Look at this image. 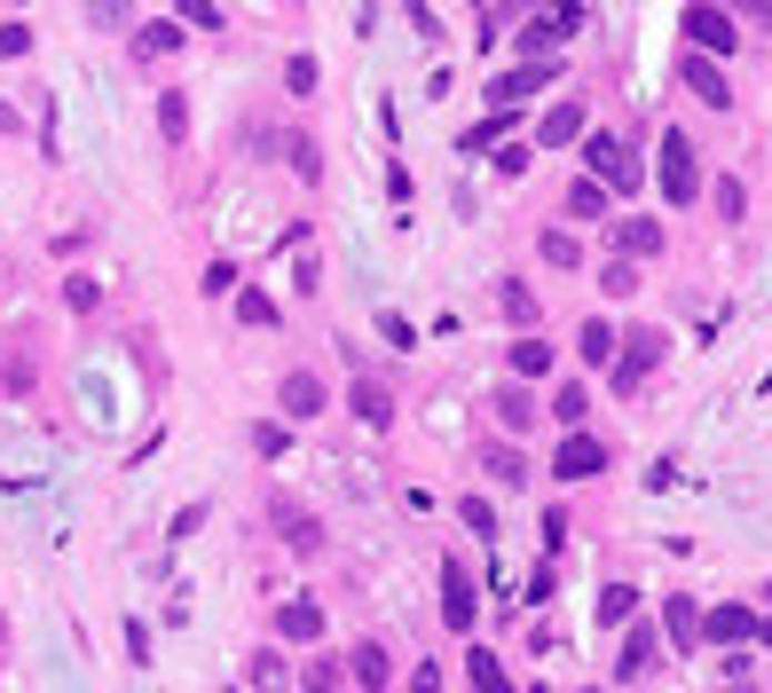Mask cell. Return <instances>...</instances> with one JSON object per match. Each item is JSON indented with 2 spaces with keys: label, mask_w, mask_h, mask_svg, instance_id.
<instances>
[{
  "label": "cell",
  "mask_w": 772,
  "mask_h": 693,
  "mask_svg": "<svg viewBox=\"0 0 772 693\" xmlns=\"http://www.w3.org/2000/svg\"><path fill=\"white\" fill-rule=\"evenodd\" d=\"M583 173H591V182H608L615 198L646 190V165H639V158H631V142H623V134H608V127H591V134H583Z\"/></svg>",
  "instance_id": "6da1fadb"
},
{
  "label": "cell",
  "mask_w": 772,
  "mask_h": 693,
  "mask_svg": "<svg viewBox=\"0 0 772 693\" xmlns=\"http://www.w3.org/2000/svg\"><path fill=\"white\" fill-rule=\"evenodd\" d=\"M434 575H442V631H450V639H473V631H481V583H473V568H465V552H442Z\"/></svg>",
  "instance_id": "7a4b0ae2"
},
{
  "label": "cell",
  "mask_w": 772,
  "mask_h": 693,
  "mask_svg": "<svg viewBox=\"0 0 772 693\" xmlns=\"http://www.w3.org/2000/svg\"><path fill=\"white\" fill-rule=\"evenodd\" d=\"M654 182L670 205H694L702 198V150L685 142V127H662V165H654Z\"/></svg>",
  "instance_id": "3957f363"
},
{
  "label": "cell",
  "mask_w": 772,
  "mask_h": 693,
  "mask_svg": "<svg viewBox=\"0 0 772 693\" xmlns=\"http://www.w3.org/2000/svg\"><path fill=\"white\" fill-rule=\"evenodd\" d=\"M269 529H277V544H284V552H300V560H315V552L331 544V536H323V512H315V504H300L292 489H277V496H269Z\"/></svg>",
  "instance_id": "277c9868"
},
{
  "label": "cell",
  "mask_w": 772,
  "mask_h": 693,
  "mask_svg": "<svg viewBox=\"0 0 772 693\" xmlns=\"http://www.w3.org/2000/svg\"><path fill=\"white\" fill-rule=\"evenodd\" d=\"M662 355H670V331L631 323V331H623V355H615V371H608V386H615V394H639L646 371H662Z\"/></svg>",
  "instance_id": "5b68a950"
},
{
  "label": "cell",
  "mask_w": 772,
  "mask_h": 693,
  "mask_svg": "<svg viewBox=\"0 0 772 693\" xmlns=\"http://www.w3.org/2000/svg\"><path fill=\"white\" fill-rule=\"evenodd\" d=\"M608 465H615V450L583 425V433H560V450H552V465H544V473H552L560 489H583V481H599Z\"/></svg>",
  "instance_id": "8992f818"
},
{
  "label": "cell",
  "mask_w": 772,
  "mask_h": 693,
  "mask_svg": "<svg viewBox=\"0 0 772 693\" xmlns=\"http://www.w3.org/2000/svg\"><path fill=\"white\" fill-rule=\"evenodd\" d=\"M323 410H331V386H323V371L292 363V371L277 379V418H284V425H315Z\"/></svg>",
  "instance_id": "52a82bcc"
},
{
  "label": "cell",
  "mask_w": 772,
  "mask_h": 693,
  "mask_svg": "<svg viewBox=\"0 0 772 693\" xmlns=\"http://www.w3.org/2000/svg\"><path fill=\"white\" fill-rule=\"evenodd\" d=\"M756 606L749 599H718V606H702V646H725V654H741V646H756Z\"/></svg>",
  "instance_id": "ba28073f"
},
{
  "label": "cell",
  "mask_w": 772,
  "mask_h": 693,
  "mask_svg": "<svg viewBox=\"0 0 772 693\" xmlns=\"http://www.w3.org/2000/svg\"><path fill=\"white\" fill-rule=\"evenodd\" d=\"M608 252H615V260H639V269H646V260L670 252V229L646 221V213H615V221H608Z\"/></svg>",
  "instance_id": "9c48e42d"
},
{
  "label": "cell",
  "mask_w": 772,
  "mask_h": 693,
  "mask_svg": "<svg viewBox=\"0 0 772 693\" xmlns=\"http://www.w3.org/2000/svg\"><path fill=\"white\" fill-rule=\"evenodd\" d=\"M662 646H670V639H662V623H646V615H639V623L623 631V646H615V685L654 677V670H662Z\"/></svg>",
  "instance_id": "30bf717a"
},
{
  "label": "cell",
  "mask_w": 772,
  "mask_h": 693,
  "mask_svg": "<svg viewBox=\"0 0 772 693\" xmlns=\"http://www.w3.org/2000/svg\"><path fill=\"white\" fill-rule=\"evenodd\" d=\"M685 48H694V56H733L741 48V32H733V17L718 9V0H694V9H685Z\"/></svg>",
  "instance_id": "8fae6325"
},
{
  "label": "cell",
  "mask_w": 772,
  "mask_h": 693,
  "mask_svg": "<svg viewBox=\"0 0 772 693\" xmlns=\"http://www.w3.org/2000/svg\"><path fill=\"white\" fill-rule=\"evenodd\" d=\"M560 79V63H512V71H489V111H521L529 96Z\"/></svg>",
  "instance_id": "7c38bea8"
},
{
  "label": "cell",
  "mask_w": 772,
  "mask_h": 693,
  "mask_svg": "<svg viewBox=\"0 0 772 693\" xmlns=\"http://www.w3.org/2000/svg\"><path fill=\"white\" fill-rule=\"evenodd\" d=\"M269 631H277V646H323V599H277V615H269Z\"/></svg>",
  "instance_id": "4fadbf2b"
},
{
  "label": "cell",
  "mask_w": 772,
  "mask_h": 693,
  "mask_svg": "<svg viewBox=\"0 0 772 693\" xmlns=\"http://www.w3.org/2000/svg\"><path fill=\"white\" fill-rule=\"evenodd\" d=\"M504 379H521V386H537V379H560V346L544 339V331H521L504 346Z\"/></svg>",
  "instance_id": "5bb4252c"
},
{
  "label": "cell",
  "mask_w": 772,
  "mask_h": 693,
  "mask_svg": "<svg viewBox=\"0 0 772 693\" xmlns=\"http://www.w3.org/2000/svg\"><path fill=\"white\" fill-rule=\"evenodd\" d=\"M489 418L504 425V442H521V433H537V425H544V402H537L521 379H504V386L489 394Z\"/></svg>",
  "instance_id": "9a60e30c"
},
{
  "label": "cell",
  "mask_w": 772,
  "mask_h": 693,
  "mask_svg": "<svg viewBox=\"0 0 772 693\" xmlns=\"http://www.w3.org/2000/svg\"><path fill=\"white\" fill-rule=\"evenodd\" d=\"M348 418H355L363 433H387V425H394V386L371 379V371H355V379H348Z\"/></svg>",
  "instance_id": "2e32d148"
},
{
  "label": "cell",
  "mask_w": 772,
  "mask_h": 693,
  "mask_svg": "<svg viewBox=\"0 0 772 693\" xmlns=\"http://www.w3.org/2000/svg\"><path fill=\"white\" fill-rule=\"evenodd\" d=\"M348 685L355 693H394V646L387 639H355L348 646Z\"/></svg>",
  "instance_id": "e0dca14e"
},
{
  "label": "cell",
  "mask_w": 772,
  "mask_h": 693,
  "mask_svg": "<svg viewBox=\"0 0 772 693\" xmlns=\"http://www.w3.org/2000/svg\"><path fill=\"white\" fill-rule=\"evenodd\" d=\"M678 79H685V96H694V103L733 111V79H725V63H710V56H694V48H685V56H678Z\"/></svg>",
  "instance_id": "ac0fdd59"
},
{
  "label": "cell",
  "mask_w": 772,
  "mask_h": 693,
  "mask_svg": "<svg viewBox=\"0 0 772 693\" xmlns=\"http://www.w3.org/2000/svg\"><path fill=\"white\" fill-rule=\"evenodd\" d=\"M591 134V111H583V96H560L544 119H537V150H568V142H583Z\"/></svg>",
  "instance_id": "d6986e66"
},
{
  "label": "cell",
  "mask_w": 772,
  "mask_h": 693,
  "mask_svg": "<svg viewBox=\"0 0 772 693\" xmlns=\"http://www.w3.org/2000/svg\"><path fill=\"white\" fill-rule=\"evenodd\" d=\"M615 355H623V331H615L608 315H583V323H575V363H583V371H615Z\"/></svg>",
  "instance_id": "ffe728a7"
},
{
  "label": "cell",
  "mask_w": 772,
  "mask_h": 693,
  "mask_svg": "<svg viewBox=\"0 0 772 693\" xmlns=\"http://www.w3.org/2000/svg\"><path fill=\"white\" fill-rule=\"evenodd\" d=\"M662 639H670L678 654L702 646V599H694V591H662Z\"/></svg>",
  "instance_id": "44dd1931"
},
{
  "label": "cell",
  "mask_w": 772,
  "mask_h": 693,
  "mask_svg": "<svg viewBox=\"0 0 772 693\" xmlns=\"http://www.w3.org/2000/svg\"><path fill=\"white\" fill-rule=\"evenodd\" d=\"M544 418H552L560 433H583V425H591V379H552Z\"/></svg>",
  "instance_id": "7402d4cb"
},
{
  "label": "cell",
  "mask_w": 772,
  "mask_h": 693,
  "mask_svg": "<svg viewBox=\"0 0 772 693\" xmlns=\"http://www.w3.org/2000/svg\"><path fill=\"white\" fill-rule=\"evenodd\" d=\"M560 213H568V221H599V229H608V221H615V190H608V182H591V173H575L568 198H560Z\"/></svg>",
  "instance_id": "603a6c76"
},
{
  "label": "cell",
  "mask_w": 772,
  "mask_h": 693,
  "mask_svg": "<svg viewBox=\"0 0 772 693\" xmlns=\"http://www.w3.org/2000/svg\"><path fill=\"white\" fill-rule=\"evenodd\" d=\"M497 315L512 323V339H521V331H544V300H537L521 277H497Z\"/></svg>",
  "instance_id": "cb8c5ba5"
},
{
  "label": "cell",
  "mask_w": 772,
  "mask_h": 693,
  "mask_svg": "<svg viewBox=\"0 0 772 693\" xmlns=\"http://www.w3.org/2000/svg\"><path fill=\"white\" fill-rule=\"evenodd\" d=\"M244 685H252V693H292V685H300V670H292V646H277V639H269L261 654H252Z\"/></svg>",
  "instance_id": "d4e9b609"
},
{
  "label": "cell",
  "mask_w": 772,
  "mask_h": 693,
  "mask_svg": "<svg viewBox=\"0 0 772 693\" xmlns=\"http://www.w3.org/2000/svg\"><path fill=\"white\" fill-rule=\"evenodd\" d=\"M481 473H489L497 489H529V481H537V465H529L521 442H489V450H481Z\"/></svg>",
  "instance_id": "484cf974"
},
{
  "label": "cell",
  "mask_w": 772,
  "mask_h": 693,
  "mask_svg": "<svg viewBox=\"0 0 772 693\" xmlns=\"http://www.w3.org/2000/svg\"><path fill=\"white\" fill-rule=\"evenodd\" d=\"M537 260H544V269H560V277H575V269H583V237L552 221V229H537Z\"/></svg>",
  "instance_id": "4316f807"
},
{
  "label": "cell",
  "mask_w": 772,
  "mask_h": 693,
  "mask_svg": "<svg viewBox=\"0 0 772 693\" xmlns=\"http://www.w3.org/2000/svg\"><path fill=\"white\" fill-rule=\"evenodd\" d=\"M465 685H473V693H512L504 654H497V646H465Z\"/></svg>",
  "instance_id": "83f0119b"
},
{
  "label": "cell",
  "mask_w": 772,
  "mask_h": 693,
  "mask_svg": "<svg viewBox=\"0 0 772 693\" xmlns=\"http://www.w3.org/2000/svg\"><path fill=\"white\" fill-rule=\"evenodd\" d=\"M244 450L261 458V465H277V458L292 450V425H284V418H244Z\"/></svg>",
  "instance_id": "f1b7e54d"
},
{
  "label": "cell",
  "mask_w": 772,
  "mask_h": 693,
  "mask_svg": "<svg viewBox=\"0 0 772 693\" xmlns=\"http://www.w3.org/2000/svg\"><path fill=\"white\" fill-rule=\"evenodd\" d=\"M639 623V583H599V631H631Z\"/></svg>",
  "instance_id": "f546056e"
},
{
  "label": "cell",
  "mask_w": 772,
  "mask_h": 693,
  "mask_svg": "<svg viewBox=\"0 0 772 693\" xmlns=\"http://www.w3.org/2000/svg\"><path fill=\"white\" fill-rule=\"evenodd\" d=\"M300 693H348V654H308V670H300Z\"/></svg>",
  "instance_id": "4dcf8cb0"
},
{
  "label": "cell",
  "mask_w": 772,
  "mask_h": 693,
  "mask_svg": "<svg viewBox=\"0 0 772 693\" xmlns=\"http://www.w3.org/2000/svg\"><path fill=\"white\" fill-rule=\"evenodd\" d=\"M237 323H244V331H277V323H284V308H277L261 284H237Z\"/></svg>",
  "instance_id": "1f68e13d"
},
{
  "label": "cell",
  "mask_w": 772,
  "mask_h": 693,
  "mask_svg": "<svg viewBox=\"0 0 772 693\" xmlns=\"http://www.w3.org/2000/svg\"><path fill=\"white\" fill-rule=\"evenodd\" d=\"M458 520H465V536H481V544H497V536H504V520H497V504H489L481 489H465V496H458Z\"/></svg>",
  "instance_id": "d6a6232c"
},
{
  "label": "cell",
  "mask_w": 772,
  "mask_h": 693,
  "mask_svg": "<svg viewBox=\"0 0 772 693\" xmlns=\"http://www.w3.org/2000/svg\"><path fill=\"white\" fill-rule=\"evenodd\" d=\"M639 284H646V277H639V260H615V252L599 260V292H608V300H639Z\"/></svg>",
  "instance_id": "836d02e7"
},
{
  "label": "cell",
  "mask_w": 772,
  "mask_h": 693,
  "mask_svg": "<svg viewBox=\"0 0 772 693\" xmlns=\"http://www.w3.org/2000/svg\"><path fill=\"white\" fill-rule=\"evenodd\" d=\"M174 48H182V17H174V24H134V56H142V63L174 56Z\"/></svg>",
  "instance_id": "e575fe53"
},
{
  "label": "cell",
  "mask_w": 772,
  "mask_h": 693,
  "mask_svg": "<svg viewBox=\"0 0 772 693\" xmlns=\"http://www.w3.org/2000/svg\"><path fill=\"white\" fill-rule=\"evenodd\" d=\"M371 331L394 346V355H418V323H410L402 308H379V315H371Z\"/></svg>",
  "instance_id": "d590c367"
},
{
  "label": "cell",
  "mask_w": 772,
  "mask_h": 693,
  "mask_svg": "<svg viewBox=\"0 0 772 693\" xmlns=\"http://www.w3.org/2000/svg\"><path fill=\"white\" fill-rule=\"evenodd\" d=\"M88 24H96V32H127V40H134V24H142V17H134V0H88Z\"/></svg>",
  "instance_id": "8d00e7d4"
},
{
  "label": "cell",
  "mask_w": 772,
  "mask_h": 693,
  "mask_svg": "<svg viewBox=\"0 0 772 693\" xmlns=\"http://www.w3.org/2000/svg\"><path fill=\"white\" fill-rule=\"evenodd\" d=\"M284 165H292V173H300V182H308V190H315V182H323V150H315V142H308V134H292V142H284Z\"/></svg>",
  "instance_id": "74e56055"
},
{
  "label": "cell",
  "mask_w": 772,
  "mask_h": 693,
  "mask_svg": "<svg viewBox=\"0 0 772 693\" xmlns=\"http://www.w3.org/2000/svg\"><path fill=\"white\" fill-rule=\"evenodd\" d=\"M323 87V63L315 56H284V96H315Z\"/></svg>",
  "instance_id": "f35d334b"
},
{
  "label": "cell",
  "mask_w": 772,
  "mask_h": 693,
  "mask_svg": "<svg viewBox=\"0 0 772 693\" xmlns=\"http://www.w3.org/2000/svg\"><path fill=\"white\" fill-rule=\"evenodd\" d=\"M710 205H718V221H741V213H749V182H741V173H725V182L710 190Z\"/></svg>",
  "instance_id": "ab89813d"
},
{
  "label": "cell",
  "mask_w": 772,
  "mask_h": 693,
  "mask_svg": "<svg viewBox=\"0 0 772 693\" xmlns=\"http://www.w3.org/2000/svg\"><path fill=\"white\" fill-rule=\"evenodd\" d=\"M158 134L166 142H190V103L182 96H158Z\"/></svg>",
  "instance_id": "60d3db41"
},
{
  "label": "cell",
  "mask_w": 772,
  "mask_h": 693,
  "mask_svg": "<svg viewBox=\"0 0 772 693\" xmlns=\"http://www.w3.org/2000/svg\"><path fill=\"white\" fill-rule=\"evenodd\" d=\"M63 308H71V315H96V308H103V284H96V277H63Z\"/></svg>",
  "instance_id": "b9f144b4"
},
{
  "label": "cell",
  "mask_w": 772,
  "mask_h": 693,
  "mask_svg": "<svg viewBox=\"0 0 772 693\" xmlns=\"http://www.w3.org/2000/svg\"><path fill=\"white\" fill-rule=\"evenodd\" d=\"M725 17L749 24V32H772V0H725Z\"/></svg>",
  "instance_id": "7bdbcfd3"
},
{
  "label": "cell",
  "mask_w": 772,
  "mask_h": 693,
  "mask_svg": "<svg viewBox=\"0 0 772 693\" xmlns=\"http://www.w3.org/2000/svg\"><path fill=\"white\" fill-rule=\"evenodd\" d=\"M198 292H205V300H237V260H213Z\"/></svg>",
  "instance_id": "ee69618b"
},
{
  "label": "cell",
  "mask_w": 772,
  "mask_h": 693,
  "mask_svg": "<svg viewBox=\"0 0 772 693\" xmlns=\"http://www.w3.org/2000/svg\"><path fill=\"white\" fill-rule=\"evenodd\" d=\"M552 591H560V568L537 560V568H529V606H552Z\"/></svg>",
  "instance_id": "f6af8a7d"
},
{
  "label": "cell",
  "mask_w": 772,
  "mask_h": 693,
  "mask_svg": "<svg viewBox=\"0 0 772 693\" xmlns=\"http://www.w3.org/2000/svg\"><path fill=\"white\" fill-rule=\"evenodd\" d=\"M568 544V504H544V560H560Z\"/></svg>",
  "instance_id": "bcb514c9"
},
{
  "label": "cell",
  "mask_w": 772,
  "mask_h": 693,
  "mask_svg": "<svg viewBox=\"0 0 772 693\" xmlns=\"http://www.w3.org/2000/svg\"><path fill=\"white\" fill-rule=\"evenodd\" d=\"M529 158H537L529 142H504V150H497V173H504V182H521V173H529Z\"/></svg>",
  "instance_id": "7dc6e473"
},
{
  "label": "cell",
  "mask_w": 772,
  "mask_h": 693,
  "mask_svg": "<svg viewBox=\"0 0 772 693\" xmlns=\"http://www.w3.org/2000/svg\"><path fill=\"white\" fill-rule=\"evenodd\" d=\"M174 17H190L198 32H221V9H213V0H174Z\"/></svg>",
  "instance_id": "c3c4849f"
},
{
  "label": "cell",
  "mask_w": 772,
  "mask_h": 693,
  "mask_svg": "<svg viewBox=\"0 0 772 693\" xmlns=\"http://www.w3.org/2000/svg\"><path fill=\"white\" fill-rule=\"evenodd\" d=\"M127 662H134V670L150 662V623H142V615H127Z\"/></svg>",
  "instance_id": "681fc988"
},
{
  "label": "cell",
  "mask_w": 772,
  "mask_h": 693,
  "mask_svg": "<svg viewBox=\"0 0 772 693\" xmlns=\"http://www.w3.org/2000/svg\"><path fill=\"white\" fill-rule=\"evenodd\" d=\"M198 529H205V504H182V512H174V529H166V536L182 544V536H198Z\"/></svg>",
  "instance_id": "f907efd6"
},
{
  "label": "cell",
  "mask_w": 772,
  "mask_h": 693,
  "mask_svg": "<svg viewBox=\"0 0 772 693\" xmlns=\"http://www.w3.org/2000/svg\"><path fill=\"white\" fill-rule=\"evenodd\" d=\"M0 56H32V24H0Z\"/></svg>",
  "instance_id": "816d5d0a"
},
{
  "label": "cell",
  "mask_w": 772,
  "mask_h": 693,
  "mask_svg": "<svg viewBox=\"0 0 772 693\" xmlns=\"http://www.w3.org/2000/svg\"><path fill=\"white\" fill-rule=\"evenodd\" d=\"M402 693H442V662H418V670H410V685H402Z\"/></svg>",
  "instance_id": "f5cc1de1"
},
{
  "label": "cell",
  "mask_w": 772,
  "mask_h": 693,
  "mask_svg": "<svg viewBox=\"0 0 772 693\" xmlns=\"http://www.w3.org/2000/svg\"><path fill=\"white\" fill-rule=\"evenodd\" d=\"M402 17H410L425 40H442V24H434V9H425V0H402Z\"/></svg>",
  "instance_id": "db71d44e"
},
{
  "label": "cell",
  "mask_w": 772,
  "mask_h": 693,
  "mask_svg": "<svg viewBox=\"0 0 772 693\" xmlns=\"http://www.w3.org/2000/svg\"><path fill=\"white\" fill-rule=\"evenodd\" d=\"M315 277H323V269H315V252H300V260H292V292H315Z\"/></svg>",
  "instance_id": "11a10c76"
},
{
  "label": "cell",
  "mask_w": 772,
  "mask_h": 693,
  "mask_svg": "<svg viewBox=\"0 0 772 693\" xmlns=\"http://www.w3.org/2000/svg\"><path fill=\"white\" fill-rule=\"evenodd\" d=\"M0 134H24V111L17 103H0Z\"/></svg>",
  "instance_id": "9f6ffc18"
},
{
  "label": "cell",
  "mask_w": 772,
  "mask_h": 693,
  "mask_svg": "<svg viewBox=\"0 0 772 693\" xmlns=\"http://www.w3.org/2000/svg\"><path fill=\"white\" fill-rule=\"evenodd\" d=\"M718 693H749V677H725V685H718Z\"/></svg>",
  "instance_id": "6f0895ef"
},
{
  "label": "cell",
  "mask_w": 772,
  "mask_h": 693,
  "mask_svg": "<svg viewBox=\"0 0 772 693\" xmlns=\"http://www.w3.org/2000/svg\"><path fill=\"white\" fill-rule=\"evenodd\" d=\"M756 646H764V654H772V623H756Z\"/></svg>",
  "instance_id": "680465c9"
},
{
  "label": "cell",
  "mask_w": 772,
  "mask_h": 693,
  "mask_svg": "<svg viewBox=\"0 0 772 693\" xmlns=\"http://www.w3.org/2000/svg\"><path fill=\"white\" fill-rule=\"evenodd\" d=\"M756 606H764V615H772V583H764V591H756Z\"/></svg>",
  "instance_id": "91938a15"
},
{
  "label": "cell",
  "mask_w": 772,
  "mask_h": 693,
  "mask_svg": "<svg viewBox=\"0 0 772 693\" xmlns=\"http://www.w3.org/2000/svg\"><path fill=\"white\" fill-rule=\"evenodd\" d=\"M0 646H9V615H0Z\"/></svg>",
  "instance_id": "94428289"
},
{
  "label": "cell",
  "mask_w": 772,
  "mask_h": 693,
  "mask_svg": "<svg viewBox=\"0 0 772 693\" xmlns=\"http://www.w3.org/2000/svg\"><path fill=\"white\" fill-rule=\"evenodd\" d=\"M583 693H608V685H583Z\"/></svg>",
  "instance_id": "6125c7cd"
},
{
  "label": "cell",
  "mask_w": 772,
  "mask_h": 693,
  "mask_svg": "<svg viewBox=\"0 0 772 693\" xmlns=\"http://www.w3.org/2000/svg\"><path fill=\"white\" fill-rule=\"evenodd\" d=\"M529 693H552V685H529Z\"/></svg>",
  "instance_id": "be15d7a7"
},
{
  "label": "cell",
  "mask_w": 772,
  "mask_h": 693,
  "mask_svg": "<svg viewBox=\"0 0 772 693\" xmlns=\"http://www.w3.org/2000/svg\"><path fill=\"white\" fill-rule=\"evenodd\" d=\"M221 693H237V685H221Z\"/></svg>",
  "instance_id": "e7e4bbea"
}]
</instances>
